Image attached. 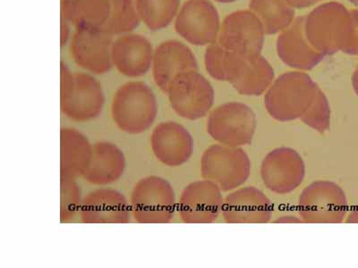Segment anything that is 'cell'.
Masks as SVG:
<instances>
[{"mask_svg": "<svg viewBox=\"0 0 358 268\" xmlns=\"http://www.w3.org/2000/svg\"><path fill=\"white\" fill-rule=\"evenodd\" d=\"M180 0H136L141 21L152 31L162 30L173 21Z\"/></svg>", "mask_w": 358, "mask_h": 268, "instance_id": "27", "label": "cell"}, {"mask_svg": "<svg viewBox=\"0 0 358 268\" xmlns=\"http://www.w3.org/2000/svg\"><path fill=\"white\" fill-rule=\"evenodd\" d=\"M126 168L122 151L113 143L97 142L92 147V156L83 178L94 185H108L120 180Z\"/></svg>", "mask_w": 358, "mask_h": 268, "instance_id": "21", "label": "cell"}, {"mask_svg": "<svg viewBox=\"0 0 358 268\" xmlns=\"http://www.w3.org/2000/svg\"><path fill=\"white\" fill-rule=\"evenodd\" d=\"M175 29L187 43L213 44L219 37V13L210 0H187L176 19Z\"/></svg>", "mask_w": 358, "mask_h": 268, "instance_id": "11", "label": "cell"}, {"mask_svg": "<svg viewBox=\"0 0 358 268\" xmlns=\"http://www.w3.org/2000/svg\"><path fill=\"white\" fill-rule=\"evenodd\" d=\"M153 154L163 165L175 168L189 161L194 140L183 126L172 121L159 124L151 137Z\"/></svg>", "mask_w": 358, "mask_h": 268, "instance_id": "15", "label": "cell"}, {"mask_svg": "<svg viewBox=\"0 0 358 268\" xmlns=\"http://www.w3.org/2000/svg\"><path fill=\"white\" fill-rule=\"evenodd\" d=\"M223 204L218 185L204 179L185 187L179 200L178 213L187 223H213L222 213Z\"/></svg>", "mask_w": 358, "mask_h": 268, "instance_id": "14", "label": "cell"}, {"mask_svg": "<svg viewBox=\"0 0 358 268\" xmlns=\"http://www.w3.org/2000/svg\"><path fill=\"white\" fill-rule=\"evenodd\" d=\"M250 161L239 147L213 145L201 156V177L229 191L244 184L250 174Z\"/></svg>", "mask_w": 358, "mask_h": 268, "instance_id": "6", "label": "cell"}, {"mask_svg": "<svg viewBox=\"0 0 358 268\" xmlns=\"http://www.w3.org/2000/svg\"><path fill=\"white\" fill-rule=\"evenodd\" d=\"M274 71L270 63L260 57L249 63L243 77L233 84L239 94L260 96L273 84Z\"/></svg>", "mask_w": 358, "mask_h": 268, "instance_id": "26", "label": "cell"}, {"mask_svg": "<svg viewBox=\"0 0 358 268\" xmlns=\"http://www.w3.org/2000/svg\"><path fill=\"white\" fill-rule=\"evenodd\" d=\"M257 129V117L248 105L228 102L208 118L207 131L220 144L241 147L250 144Z\"/></svg>", "mask_w": 358, "mask_h": 268, "instance_id": "7", "label": "cell"}, {"mask_svg": "<svg viewBox=\"0 0 358 268\" xmlns=\"http://www.w3.org/2000/svg\"><path fill=\"white\" fill-rule=\"evenodd\" d=\"M216 1L220 3H231L236 1V0H216Z\"/></svg>", "mask_w": 358, "mask_h": 268, "instance_id": "36", "label": "cell"}, {"mask_svg": "<svg viewBox=\"0 0 358 268\" xmlns=\"http://www.w3.org/2000/svg\"><path fill=\"white\" fill-rule=\"evenodd\" d=\"M172 110L187 120L206 117L214 102V91L198 71L180 73L169 84L167 94Z\"/></svg>", "mask_w": 358, "mask_h": 268, "instance_id": "9", "label": "cell"}, {"mask_svg": "<svg viewBox=\"0 0 358 268\" xmlns=\"http://www.w3.org/2000/svg\"><path fill=\"white\" fill-rule=\"evenodd\" d=\"M250 61L252 60L224 50L217 41L208 46L204 55L208 73L218 81L229 82L232 85L243 77Z\"/></svg>", "mask_w": 358, "mask_h": 268, "instance_id": "23", "label": "cell"}, {"mask_svg": "<svg viewBox=\"0 0 358 268\" xmlns=\"http://www.w3.org/2000/svg\"><path fill=\"white\" fill-rule=\"evenodd\" d=\"M62 17L76 28H101L110 15V0H62Z\"/></svg>", "mask_w": 358, "mask_h": 268, "instance_id": "24", "label": "cell"}, {"mask_svg": "<svg viewBox=\"0 0 358 268\" xmlns=\"http://www.w3.org/2000/svg\"><path fill=\"white\" fill-rule=\"evenodd\" d=\"M81 193L73 179L60 177V220L71 221L80 212Z\"/></svg>", "mask_w": 358, "mask_h": 268, "instance_id": "29", "label": "cell"}, {"mask_svg": "<svg viewBox=\"0 0 358 268\" xmlns=\"http://www.w3.org/2000/svg\"><path fill=\"white\" fill-rule=\"evenodd\" d=\"M249 9L260 19L267 35L285 30L295 19V10L286 0H251Z\"/></svg>", "mask_w": 358, "mask_h": 268, "instance_id": "25", "label": "cell"}, {"mask_svg": "<svg viewBox=\"0 0 358 268\" xmlns=\"http://www.w3.org/2000/svg\"><path fill=\"white\" fill-rule=\"evenodd\" d=\"M291 8L301 9L309 8V6L317 4L322 0H286Z\"/></svg>", "mask_w": 358, "mask_h": 268, "instance_id": "32", "label": "cell"}, {"mask_svg": "<svg viewBox=\"0 0 358 268\" xmlns=\"http://www.w3.org/2000/svg\"><path fill=\"white\" fill-rule=\"evenodd\" d=\"M348 223H358V207H355L347 220Z\"/></svg>", "mask_w": 358, "mask_h": 268, "instance_id": "34", "label": "cell"}, {"mask_svg": "<svg viewBox=\"0 0 358 268\" xmlns=\"http://www.w3.org/2000/svg\"><path fill=\"white\" fill-rule=\"evenodd\" d=\"M350 3H352L353 5L358 6V0H348Z\"/></svg>", "mask_w": 358, "mask_h": 268, "instance_id": "37", "label": "cell"}, {"mask_svg": "<svg viewBox=\"0 0 358 268\" xmlns=\"http://www.w3.org/2000/svg\"><path fill=\"white\" fill-rule=\"evenodd\" d=\"M92 147L82 133L73 128L60 131V177H83L88 167Z\"/></svg>", "mask_w": 358, "mask_h": 268, "instance_id": "22", "label": "cell"}, {"mask_svg": "<svg viewBox=\"0 0 358 268\" xmlns=\"http://www.w3.org/2000/svg\"><path fill=\"white\" fill-rule=\"evenodd\" d=\"M299 209L306 223H341L348 212L346 194L331 181H315L302 191Z\"/></svg>", "mask_w": 358, "mask_h": 268, "instance_id": "10", "label": "cell"}, {"mask_svg": "<svg viewBox=\"0 0 358 268\" xmlns=\"http://www.w3.org/2000/svg\"><path fill=\"white\" fill-rule=\"evenodd\" d=\"M270 200L255 187L242 188L224 200V219L232 223H267L273 214Z\"/></svg>", "mask_w": 358, "mask_h": 268, "instance_id": "19", "label": "cell"}, {"mask_svg": "<svg viewBox=\"0 0 358 268\" xmlns=\"http://www.w3.org/2000/svg\"><path fill=\"white\" fill-rule=\"evenodd\" d=\"M153 54L151 43L139 34L124 35L112 45V63L127 77L145 75L152 66Z\"/></svg>", "mask_w": 358, "mask_h": 268, "instance_id": "20", "label": "cell"}, {"mask_svg": "<svg viewBox=\"0 0 358 268\" xmlns=\"http://www.w3.org/2000/svg\"><path fill=\"white\" fill-rule=\"evenodd\" d=\"M69 36V27L67 25V21L62 17V46L66 44Z\"/></svg>", "mask_w": 358, "mask_h": 268, "instance_id": "33", "label": "cell"}, {"mask_svg": "<svg viewBox=\"0 0 358 268\" xmlns=\"http://www.w3.org/2000/svg\"><path fill=\"white\" fill-rule=\"evenodd\" d=\"M261 174L268 189L278 194H287L303 183L305 164L301 156L294 149H277L265 156Z\"/></svg>", "mask_w": 358, "mask_h": 268, "instance_id": "13", "label": "cell"}, {"mask_svg": "<svg viewBox=\"0 0 358 268\" xmlns=\"http://www.w3.org/2000/svg\"><path fill=\"white\" fill-rule=\"evenodd\" d=\"M350 11L338 2H328L306 17V39L316 51L332 55L344 49L350 33Z\"/></svg>", "mask_w": 358, "mask_h": 268, "instance_id": "4", "label": "cell"}, {"mask_svg": "<svg viewBox=\"0 0 358 268\" xmlns=\"http://www.w3.org/2000/svg\"><path fill=\"white\" fill-rule=\"evenodd\" d=\"M352 85L355 92L358 96V66L357 69L355 70V72L352 75Z\"/></svg>", "mask_w": 358, "mask_h": 268, "instance_id": "35", "label": "cell"}, {"mask_svg": "<svg viewBox=\"0 0 358 268\" xmlns=\"http://www.w3.org/2000/svg\"><path fill=\"white\" fill-rule=\"evenodd\" d=\"M306 17L294 19L292 24L281 31L277 40V52L286 65L308 71L324 59V54L316 51L306 39Z\"/></svg>", "mask_w": 358, "mask_h": 268, "instance_id": "17", "label": "cell"}, {"mask_svg": "<svg viewBox=\"0 0 358 268\" xmlns=\"http://www.w3.org/2000/svg\"><path fill=\"white\" fill-rule=\"evenodd\" d=\"M60 107L69 119L88 122L101 114L105 103L100 82L86 73H70L62 62L60 70Z\"/></svg>", "mask_w": 358, "mask_h": 268, "instance_id": "3", "label": "cell"}, {"mask_svg": "<svg viewBox=\"0 0 358 268\" xmlns=\"http://www.w3.org/2000/svg\"><path fill=\"white\" fill-rule=\"evenodd\" d=\"M158 113L153 91L143 82L121 85L115 94L111 114L117 128L129 134H141L151 128Z\"/></svg>", "mask_w": 358, "mask_h": 268, "instance_id": "2", "label": "cell"}, {"mask_svg": "<svg viewBox=\"0 0 358 268\" xmlns=\"http://www.w3.org/2000/svg\"><path fill=\"white\" fill-rule=\"evenodd\" d=\"M112 45V35L101 28H76L70 52L80 67L95 75H103L110 72L113 65Z\"/></svg>", "mask_w": 358, "mask_h": 268, "instance_id": "12", "label": "cell"}, {"mask_svg": "<svg viewBox=\"0 0 358 268\" xmlns=\"http://www.w3.org/2000/svg\"><path fill=\"white\" fill-rule=\"evenodd\" d=\"M198 71L196 56L192 50L178 40H167L155 50L152 75L157 86L167 94L169 84L180 73Z\"/></svg>", "mask_w": 358, "mask_h": 268, "instance_id": "16", "label": "cell"}, {"mask_svg": "<svg viewBox=\"0 0 358 268\" xmlns=\"http://www.w3.org/2000/svg\"><path fill=\"white\" fill-rule=\"evenodd\" d=\"M130 205L137 223H167L173 218L177 204L173 188L167 180L147 177L134 187Z\"/></svg>", "mask_w": 358, "mask_h": 268, "instance_id": "5", "label": "cell"}, {"mask_svg": "<svg viewBox=\"0 0 358 268\" xmlns=\"http://www.w3.org/2000/svg\"><path fill=\"white\" fill-rule=\"evenodd\" d=\"M301 120L320 133H324L330 128V105L321 89H320L317 98H315L308 111L301 117Z\"/></svg>", "mask_w": 358, "mask_h": 268, "instance_id": "30", "label": "cell"}, {"mask_svg": "<svg viewBox=\"0 0 358 268\" xmlns=\"http://www.w3.org/2000/svg\"><path fill=\"white\" fill-rule=\"evenodd\" d=\"M319 91L318 85L308 73H283L267 89L265 107L274 119L289 122L301 118L308 111Z\"/></svg>", "mask_w": 358, "mask_h": 268, "instance_id": "1", "label": "cell"}, {"mask_svg": "<svg viewBox=\"0 0 358 268\" xmlns=\"http://www.w3.org/2000/svg\"><path fill=\"white\" fill-rule=\"evenodd\" d=\"M264 34L263 24L250 9L236 11L224 19L217 43L224 50L255 60L261 57Z\"/></svg>", "mask_w": 358, "mask_h": 268, "instance_id": "8", "label": "cell"}, {"mask_svg": "<svg viewBox=\"0 0 358 268\" xmlns=\"http://www.w3.org/2000/svg\"><path fill=\"white\" fill-rule=\"evenodd\" d=\"M79 213L85 223H127L130 222L132 210L120 191L100 189L83 199Z\"/></svg>", "mask_w": 358, "mask_h": 268, "instance_id": "18", "label": "cell"}, {"mask_svg": "<svg viewBox=\"0 0 358 268\" xmlns=\"http://www.w3.org/2000/svg\"><path fill=\"white\" fill-rule=\"evenodd\" d=\"M350 11L351 25L350 36L344 49V53L350 55H358V9H352Z\"/></svg>", "mask_w": 358, "mask_h": 268, "instance_id": "31", "label": "cell"}, {"mask_svg": "<svg viewBox=\"0 0 358 268\" xmlns=\"http://www.w3.org/2000/svg\"><path fill=\"white\" fill-rule=\"evenodd\" d=\"M110 15L102 30L110 35L130 33L138 27L140 17L133 0H110Z\"/></svg>", "mask_w": 358, "mask_h": 268, "instance_id": "28", "label": "cell"}]
</instances>
